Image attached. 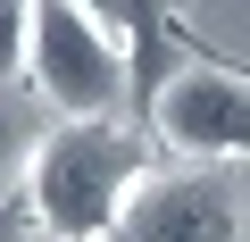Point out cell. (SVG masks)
<instances>
[{
    "instance_id": "cell-1",
    "label": "cell",
    "mask_w": 250,
    "mask_h": 242,
    "mask_svg": "<svg viewBox=\"0 0 250 242\" xmlns=\"http://www.w3.org/2000/svg\"><path fill=\"white\" fill-rule=\"evenodd\" d=\"M159 176V142L117 117H67L25 159V209L42 242H117L134 192Z\"/></svg>"
},
{
    "instance_id": "cell-2",
    "label": "cell",
    "mask_w": 250,
    "mask_h": 242,
    "mask_svg": "<svg viewBox=\"0 0 250 242\" xmlns=\"http://www.w3.org/2000/svg\"><path fill=\"white\" fill-rule=\"evenodd\" d=\"M25 84L59 117H117L125 92H134V50H125L83 0H34Z\"/></svg>"
},
{
    "instance_id": "cell-3",
    "label": "cell",
    "mask_w": 250,
    "mask_h": 242,
    "mask_svg": "<svg viewBox=\"0 0 250 242\" xmlns=\"http://www.w3.org/2000/svg\"><path fill=\"white\" fill-rule=\"evenodd\" d=\"M150 126L167 151L200 159V167H225V159H250V84L225 75V67H184L159 84V109Z\"/></svg>"
},
{
    "instance_id": "cell-4",
    "label": "cell",
    "mask_w": 250,
    "mask_h": 242,
    "mask_svg": "<svg viewBox=\"0 0 250 242\" xmlns=\"http://www.w3.org/2000/svg\"><path fill=\"white\" fill-rule=\"evenodd\" d=\"M117 242H242V192L225 167H159L134 192Z\"/></svg>"
},
{
    "instance_id": "cell-5",
    "label": "cell",
    "mask_w": 250,
    "mask_h": 242,
    "mask_svg": "<svg viewBox=\"0 0 250 242\" xmlns=\"http://www.w3.org/2000/svg\"><path fill=\"white\" fill-rule=\"evenodd\" d=\"M34 142H42V117H34V100L0 84V176H17V167L34 159Z\"/></svg>"
},
{
    "instance_id": "cell-6",
    "label": "cell",
    "mask_w": 250,
    "mask_h": 242,
    "mask_svg": "<svg viewBox=\"0 0 250 242\" xmlns=\"http://www.w3.org/2000/svg\"><path fill=\"white\" fill-rule=\"evenodd\" d=\"M25 42H34V0H0V84L25 75Z\"/></svg>"
},
{
    "instance_id": "cell-7",
    "label": "cell",
    "mask_w": 250,
    "mask_h": 242,
    "mask_svg": "<svg viewBox=\"0 0 250 242\" xmlns=\"http://www.w3.org/2000/svg\"><path fill=\"white\" fill-rule=\"evenodd\" d=\"M25 225H34V209H0V242H25Z\"/></svg>"
}]
</instances>
